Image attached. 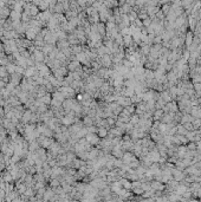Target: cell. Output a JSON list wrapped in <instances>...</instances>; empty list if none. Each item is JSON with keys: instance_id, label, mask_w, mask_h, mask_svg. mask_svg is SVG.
<instances>
[{"instance_id": "18", "label": "cell", "mask_w": 201, "mask_h": 202, "mask_svg": "<svg viewBox=\"0 0 201 202\" xmlns=\"http://www.w3.org/2000/svg\"><path fill=\"white\" fill-rule=\"evenodd\" d=\"M192 124H193V126H194V129L197 130V129H199L201 126V118H198V117H194V119L192 121Z\"/></svg>"}, {"instance_id": "16", "label": "cell", "mask_w": 201, "mask_h": 202, "mask_svg": "<svg viewBox=\"0 0 201 202\" xmlns=\"http://www.w3.org/2000/svg\"><path fill=\"white\" fill-rule=\"evenodd\" d=\"M187 132H188V130L181 124V123H179L178 125H176V134H180V135H187Z\"/></svg>"}, {"instance_id": "15", "label": "cell", "mask_w": 201, "mask_h": 202, "mask_svg": "<svg viewBox=\"0 0 201 202\" xmlns=\"http://www.w3.org/2000/svg\"><path fill=\"white\" fill-rule=\"evenodd\" d=\"M38 101H40V102H43V103H45L46 105H47V104H51V101H52V100H51V95H50L49 92H46V94H45L44 96L39 97V98H38Z\"/></svg>"}, {"instance_id": "2", "label": "cell", "mask_w": 201, "mask_h": 202, "mask_svg": "<svg viewBox=\"0 0 201 202\" xmlns=\"http://www.w3.org/2000/svg\"><path fill=\"white\" fill-rule=\"evenodd\" d=\"M108 108L110 109V111H111L115 116H118V115L122 112V110H123V106L119 105L116 101L111 102V103H108Z\"/></svg>"}, {"instance_id": "5", "label": "cell", "mask_w": 201, "mask_h": 202, "mask_svg": "<svg viewBox=\"0 0 201 202\" xmlns=\"http://www.w3.org/2000/svg\"><path fill=\"white\" fill-rule=\"evenodd\" d=\"M116 102H117L119 105H122V106L124 108V106H128V105L131 104V98H130V97H127V96H123V95H119V96L117 97Z\"/></svg>"}, {"instance_id": "21", "label": "cell", "mask_w": 201, "mask_h": 202, "mask_svg": "<svg viewBox=\"0 0 201 202\" xmlns=\"http://www.w3.org/2000/svg\"><path fill=\"white\" fill-rule=\"evenodd\" d=\"M182 125H184V126H185V128H186L188 131L195 130V129H194V126H193V124H192V122H186V123H184Z\"/></svg>"}, {"instance_id": "1", "label": "cell", "mask_w": 201, "mask_h": 202, "mask_svg": "<svg viewBox=\"0 0 201 202\" xmlns=\"http://www.w3.org/2000/svg\"><path fill=\"white\" fill-rule=\"evenodd\" d=\"M85 138L91 145H97L100 142V137L97 135V132H88Z\"/></svg>"}, {"instance_id": "9", "label": "cell", "mask_w": 201, "mask_h": 202, "mask_svg": "<svg viewBox=\"0 0 201 202\" xmlns=\"http://www.w3.org/2000/svg\"><path fill=\"white\" fill-rule=\"evenodd\" d=\"M193 39H194V32H193V31H188V32L186 33V36H185V46H186L187 49L191 46Z\"/></svg>"}, {"instance_id": "20", "label": "cell", "mask_w": 201, "mask_h": 202, "mask_svg": "<svg viewBox=\"0 0 201 202\" xmlns=\"http://www.w3.org/2000/svg\"><path fill=\"white\" fill-rule=\"evenodd\" d=\"M131 192L134 193V195H142L144 190H143L141 187H135V188H133V189H131Z\"/></svg>"}, {"instance_id": "11", "label": "cell", "mask_w": 201, "mask_h": 202, "mask_svg": "<svg viewBox=\"0 0 201 202\" xmlns=\"http://www.w3.org/2000/svg\"><path fill=\"white\" fill-rule=\"evenodd\" d=\"M32 115H33L32 110H26V111H24V113H23V116H21V121H23V123H27V122H31Z\"/></svg>"}, {"instance_id": "4", "label": "cell", "mask_w": 201, "mask_h": 202, "mask_svg": "<svg viewBox=\"0 0 201 202\" xmlns=\"http://www.w3.org/2000/svg\"><path fill=\"white\" fill-rule=\"evenodd\" d=\"M123 154H124V150H123V148H122V145H121V144H118V145H114V148L111 149V155H112V156H115L116 158H122Z\"/></svg>"}, {"instance_id": "3", "label": "cell", "mask_w": 201, "mask_h": 202, "mask_svg": "<svg viewBox=\"0 0 201 202\" xmlns=\"http://www.w3.org/2000/svg\"><path fill=\"white\" fill-rule=\"evenodd\" d=\"M172 175H173V179L176 180V181H179V182L182 181V180H185V177H186L185 171L184 170H180L178 168H173L172 169Z\"/></svg>"}, {"instance_id": "17", "label": "cell", "mask_w": 201, "mask_h": 202, "mask_svg": "<svg viewBox=\"0 0 201 202\" xmlns=\"http://www.w3.org/2000/svg\"><path fill=\"white\" fill-rule=\"evenodd\" d=\"M176 136H178V138H179V141L181 142V144H187L188 142H189V140H188V137L186 136V135H180V134H175Z\"/></svg>"}, {"instance_id": "10", "label": "cell", "mask_w": 201, "mask_h": 202, "mask_svg": "<svg viewBox=\"0 0 201 202\" xmlns=\"http://www.w3.org/2000/svg\"><path fill=\"white\" fill-rule=\"evenodd\" d=\"M82 66V64L77 60V59H74V60H70V63L68 64V70L70 71V72H72V71H76L78 68H81Z\"/></svg>"}, {"instance_id": "23", "label": "cell", "mask_w": 201, "mask_h": 202, "mask_svg": "<svg viewBox=\"0 0 201 202\" xmlns=\"http://www.w3.org/2000/svg\"><path fill=\"white\" fill-rule=\"evenodd\" d=\"M194 166H195V167H197L198 169H200V170H201V160L199 161V162H197V163H195Z\"/></svg>"}, {"instance_id": "8", "label": "cell", "mask_w": 201, "mask_h": 202, "mask_svg": "<svg viewBox=\"0 0 201 202\" xmlns=\"http://www.w3.org/2000/svg\"><path fill=\"white\" fill-rule=\"evenodd\" d=\"M146 109H147V104H146V102L144 101H141L138 102L137 104H136V110H135V113H137L138 116H141L144 111H146Z\"/></svg>"}, {"instance_id": "13", "label": "cell", "mask_w": 201, "mask_h": 202, "mask_svg": "<svg viewBox=\"0 0 201 202\" xmlns=\"http://www.w3.org/2000/svg\"><path fill=\"white\" fill-rule=\"evenodd\" d=\"M191 115L193 117H198V118H201V109L199 105H194L192 106L191 109Z\"/></svg>"}, {"instance_id": "12", "label": "cell", "mask_w": 201, "mask_h": 202, "mask_svg": "<svg viewBox=\"0 0 201 202\" xmlns=\"http://www.w3.org/2000/svg\"><path fill=\"white\" fill-rule=\"evenodd\" d=\"M163 115L165 112L162 109H155V111L153 112V121H160Z\"/></svg>"}, {"instance_id": "22", "label": "cell", "mask_w": 201, "mask_h": 202, "mask_svg": "<svg viewBox=\"0 0 201 202\" xmlns=\"http://www.w3.org/2000/svg\"><path fill=\"white\" fill-rule=\"evenodd\" d=\"M60 186V183H59V180H57V179H53L52 181H51V188H57V187H59Z\"/></svg>"}, {"instance_id": "6", "label": "cell", "mask_w": 201, "mask_h": 202, "mask_svg": "<svg viewBox=\"0 0 201 202\" xmlns=\"http://www.w3.org/2000/svg\"><path fill=\"white\" fill-rule=\"evenodd\" d=\"M150 186L154 190H165L166 188V183L161 182V181H157V180H153L150 181Z\"/></svg>"}, {"instance_id": "7", "label": "cell", "mask_w": 201, "mask_h": 202, "mask_svg": "<svg viewBox=\"0 0 201 202\" xmlns=\"http://www.w3.org/2000/svg\"><path fill=\"white\" fill-rule=\"evenodd\" d=\"M21 76H23L21 73L13 72V73H11V78H9L11 81H9V82H11L13 85H15V86H17V85H19V84L21 83Z\"/></svg>"}, {"instance_id": "14", "label": "cell", "mask_w": 201, "mask_h": 202, "mask_svg": "<svg viewBox=\"0 0 201 202\" xmlns=\"http://www.w3.org/2000/svg\"><path fill=\"white\" fill-rule=\"evenodd\" d=\"M109 134V129L108 128H104V126H98L97 129V135L100 136V138H105Z\"/></svg>"}, {"instance_id": "19", "label": "cell", "mask_w": 201, "mask_h": 202, "mask_svg": "<svg viewBox=\"0 0 201 202\" xmlns=\"http://www.w3.org/2000/svg\"><path fill=\"white\" fill-rule=\"evenodd\" d=\"M187 148H188V150H197L198 149V145H197V143L195 142H193V141H189L187 144Z\"/></svg>"}]
</instances>
